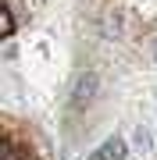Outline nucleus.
<instances>
[{
	"label": "nucleus",
	"instance_id": "20e7f679",
	"mask_svg": "<svg viewBox=\"0 0 157 160\" xmlns=\"http://www.w3.org/2000/svg\"><path fill=\"white\" fill-rule=\"evenodd\" d=\"M132 139H136V146H139V153H150V149H154V132L146 128V125H136Z\"/></svg>",
	"mask_w": 157,
	"mask_h": 160
},
{
	"label": "nucleus",
	"instance_id": "f03ea898",
	"mask_svg": "<svg viewBox=\"0 0 157 160\" xmlns=\"http://www.w3.org/2000/svg\"><path fill=\"white\" fill-rule=\"evenodd\" d=\"M97 160H128V146H125V139L122 135H111L100 142L97 149Z\"/></svg>",
	"mask_w": 157,
	"mask_h": 160
},
{
	"label": "nucleus",
	"instance_id": "7ed1b4c3",
	"mask_svg": "<svg viewBox=\"0 0 157 160\" xmlns=\"http://www.w3.org/2000/svg\"><path fill=\"white\" fill-rule=\"evenodd\" d=\"M122 32H125V14L122 11H107L104 14V36L107 39H118Z\"/></svg>",
	"mask_w": 157,
	"mask_h": 160
},
{
	"label": "nucleus",
	"instance_id": "39448f33",
	"mask_svg": "<svg viewBox=\"0 0 157 160\" xmlns=\"http://www.w3.org/2000/svg\"><path fill=\"white\" fill-rule=\"evenodd\" d=\"M0 22H4V39H11V36H14V11H11V7H0Z\"/></svg>",
	"mask_w": 157,
	"mask_h": 160
},
{
	"label": "nucleus",
	"instance_id": "423d86ee",
	"mask_svg": "<svg viewBox=\"0 0 157 160\" xmlns=\"http://www.w3.org/2000/svg\"><path fill=\"white\" fill-rule=\"evenodd\" d=\"M154 57H157V39H154Z\"/></svg>",
	"mask_w": 157,
	"mask_h": 160
},
{
	"label": "nucleus",
	"instance_id": "f257e3e1",
	"mask_svg": "<svg viewBox=\"0 0 157 160\" xmlns=\"http://www.w3.org/2000/svg\"><path fill=\"white\" fill-rule=\"evenodd\" d=\"M97 89H100V75L97 71H86V75H79V82H75V89H71V107H82V103H89L97 96Z\"/></svg>",
	"mask_w": 157,
	"mask_h": 160
}]
</instances>
